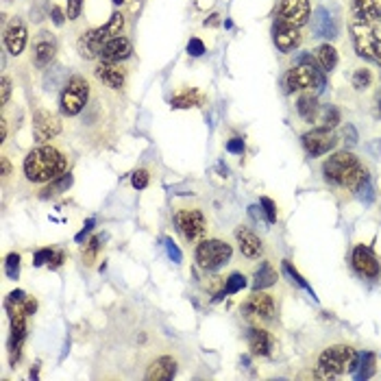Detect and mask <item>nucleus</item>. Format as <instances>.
<instances>
[{
  "label": "nucleus",
  "instance_id": "1",
  "mask_svg": "<svg viewBox=\"0 0 381 381\" xmlns=\"http://www.w3.org/2000/svg\"><path fill=\"white\" fill-rule=\"evenodd\" d=\"M322 174H324V181L329 186L344 188L351 194H357V190L371 181L366 166L349 151L334 153L322 163Z\"/></svg>",
  "mask_w": 381,
  "mask_h": 381
},
{
  "label": "nucleus",
  "instance_id": "2",
  "mask_svg": "<svg viewBox=\"0 0 381 381\" xmlns=\"http://www.w3.org/2000/svg\"><path fill=\"white\" fill-rule=\"evenodd\" d=\"M22 168H24V177L31 184H48V181L57 179L66 172L68 159L59 149L42 144V147L33 149L24 157Z\"/></svg>",
  "mask_w": 381,
  "mask_h": 381
},
{
  "label": "nucleus",
  "instance_id": "3",
  "mask_svg": "<svg viewBox=\"0 0 381 381\" xmlns=\"http://www.w3.org/2000/svg\"><path fill=\"white\" fill-rule=\"evenodd\" d=\"M349 33L355 52L361 59L381 66V22H349Z\"/></svg>",
  "mask_w": 381,
  "mask_h": 381
},
{
  "label": "nucleus",
  "instance_id": "4",
  "mask_svg": "<svg viewBox=\"0 0 381 381\" xmlns=\"http://www.w3.org/2000/svg\"><path fill=\"white\" fill-rule=\"evenodd\" d=\"M122 29H124V15L122 13H114L112 17L107 20V24L98 27V29H92L83 33L79 38V54L83 59H96L100 57V50L103 46L112 40V38H118V35H122Z\"/></svg>",
  "mask_w": 381,
  "mask_h": 381
},
{
  "label": "nucleus",
  "instance_id": "5",
  "mask_svg": "<svg viewBox=\"0 0 381 381\" xmlns=\"http://www.w3.org/2000/svg\"><path fill=\"white\" fill-rule=\"evenodd\" d=\"M355 349L349 344H334L324 349L316 361V377L318 379H336L344 373H349L351 361L355 357Z\"/></svg>",
  "mask_w": 381,
  "mask_h": 381
},
{
  "label": "nucleus",
  "instance_id": "6",
  "mask_svg": "<svg viewBox=\"0 0 381 381\" xmlns=\"http://www.w3.org/2000/svg\"><path fill=\"white\" fill-rule=\"evenodd\" d=\"M324 87V77L320 75V70L316 68V64L310 57H303V61L294 68L287 70L285 75V89L287 94H294V92H320Z\"/></svg>",
  "mask_w": 381,
  "mask_h": 381
},
{
  "label": "nucleus",
  "instance_id": "7",
  "mask_svg": "<svg viewBox=\"0 0 381 381\" xmlns=\"http://www.w3.org/2000/svg\"><path fill=\"white\" fill-rule=\"evenodd\" d=\"M233 248L231 244L223 242V240H201L196 246L194 257L203 270H218L225 264L231 262Z\"/></svg>",
  "mask_w": 381,
  "mask_h": 381
},
{
  "label": "nucleus",
  "instance_id": "8",
  "mask_svg": "<svg viewBox=\"0 0 381 381\" xmlns=\"http://www.w3.org/2000/svg\"><path fill=\"white\" fill-rule=\"evenodd\" d=\"M87 98H89V83L83 77H72L59 98L61 114L68 118L79 116L87 105Z\"/></svg>",
  "mask_w": 381,
  "mask_h": 381
},
{
  "label": "nucleus",
  "instance_id": "9",
  "mask_svg": "<svg viewBox=\"0 0 381 381\" xmlns=\"http://www.w3.org/2000/svg\"><path fill=\"white\" fill-rule=\"evenodd\" d=\"M174 225L188 242H201L207 233V218L201 209H181L174 214Z\"/></svg>",
  "mask_w": 381,
  "mask_h": 381
},
{
  "label": "nucleus",
  "instance_id": "10",
  "mask_svg": "<svg viewBox=\"0 0 381 381\" xmlns=\"http://www.w3.org/2000/svg\"><path fill=\"white\" fill-rule=\"evenodd\" d=\"M301 142L310 157H322L338 147V137H336L334 129H327V126H318V129L303 133Z\"/></svg>",
  "mask_w": 381,
  "mask_h": 381
},
{
  "label": "nucleus",
  "instance_id": "11",
  "mask_svg": "<svg viewBox=\"0 0 381 381\" xmlns=\"http://www.w3.org/2000/svg\"><path fill=\"white\" fill-rule=\"evenodd\" d=\"M312 17V3L310 0H281L277 9V20L294 24V27H305Z\"/></svg>",
  "mask_w": 381,
  "mask_h": 381
},
{
  "label": "nucleus",
  "instance_id": "12",
  "mask_svg": "<svg viewBox=\"0 0 381 381\" xmlns=\"http://www.w3.org/2000/svg\"><path fill=\"white\" fill-rule=\"evenodd\" d=\"M59 133H61V120L52 112L40 109V112L33 114V137L38 144H46L57 137Z\"/></svg>",
  "mask_w": 381,
  "mask_h": 381
},
{
  "label": "nucleus",
  "instance_id": "13",
  "mask_svg": "<svg viewBox=\"0 0 381 381\" xmlns=\"http://www.w3.org/2000/svg\"><path fill=\"white\" fill-rule=\"evenodd\" d=\"M351 264H353L357 275L364 277V279H379V275H381L379 260H377V255L373 253L371 246L357 244L351 253Z\"/></svg>",
  "mask_w": 381,
  "mask_h": 381
},
{
  "label": "nucleus",
  "instance_id": "14",
  "mask_svg": "<svg viewBox=\"0 0 381 381\" xmlns=\"http://www.w3.org/2000/svg\"><path fill=\"white\" fill-rule=\"evenodd\" d=\"M272 42H275L277 50L281 52H292L301 46L303 42V35H301V29L294 27V24H287V22H281V20H275V27H272Z\"/></svg>",
  "mask_w": 381,
  "mask_h": 381
},
{
  "label": "nucleus",
  "instance_id": "15",
  "mask_svg": "<svg viewBox=\"0 0 381 381\" xmlns=\"http://www.w3.org/2000/svg\"><path fill=\"white\" fill-rule=\"evenodd\" d=\"M244 312L251 314V316H257V318H275L277 314V305H275V299H272L270 294H266L264 290H255L248 301L244 303Z\"/></svg>",
  "mask_w": 381,
  "mask_h": 381
},
{
  "label": "nucleus",
  "instance_id": "16",
  "mask_svg": "<svg viewBox=\"0 0 381 381\" xmlns=\"http://www.w3.org/2000/svg\"><path fill=\"white\" fill-rule=\"evenodd\" d=\"M246 342H248V349L253 355H260V357H268L272 351H275V336H272L268 329H262V327H251L246 331Z\"/></svg>",
  "mask_w": 381,
  "mask_h": 381
},
{
  "label": "nucleus",
  "instance_id": "17",
  "mask_svg": "<svg viewBox=\"0 0 381 381\" xmlns=\"http://www.w3.org/2000/svg\"><path fill=\"white\" fill-rule=\"evenodd\" d=\"M27 44H29V31H27L24 22L15 17V20L5 31V46L13 54V57H20V54L24 52V48H27Z\"/></svg>",
  "mask_w": 381,
  "mask_h": 381
},
{
  "label": "nucleus",
  "instance_id": "18",
  "mask_svg": "<svg viewBox=\"0 0 381 381\" xmlns=\"http://www.w3.org/2000/svg\"><path fill=\"white\" fill-rule=\"evenodd\" d=\"M133 52V46L131 42L118 35V38H112L100 50V61H107V64H120L124 59H129Z\"/></svg>",
  "mask_w": 381,
  "mask_h": 381
},
{
  "label": "nucleus",
  "instance_id": "19",
  "mask_svg": "<svg viewBox=\"0 0 381 381\" xmlns=\"http://www.w3.org/2000/svg\"><path fill=\"white\" fill-rule=\"evenodd\" d=\"M54 54H57V42H54L48 33H40L38 40L33 42V61L38 68H46L52 64Z\"/></svg>",
  "mask_w": 381,
  "mask_h": 381
},
{
  "label": "nucleus",
  "instance_id": "20",
  "mask_svg": "<svg viewBox=\"0 0 381 381\" xmlns=\"http://www.w3.org/2000/svg\"><path fill=\"white\" fill-rule=\"evenodd\" d=\"M351 20L381 22V0H351Z\"/></svg>",
  "mask_w": 381,
  "mask_h": 381
},
{
  "label": "nucleus",
  "instance_id": "21",
  "mask_svg": "<svg viewBox=\"0 0 381 381\" xmlns=\"http://www.w3.org/2000/svg\"><path fill=\"white\" fill-rule=\"evenodd\" d=\"M235 240H238L240 253H242L246 260H257L262 255V251H264L262 240L251 229L238 227V229H235Z\"/></svg>",
  "mask_w": 381,
  "mask_h": 381
},
{
  "label": "nucleus",
  "instance_id": "22",
  "mask_svg": "<svg viewBox=\"0 0 381 381\" xmlns=\"http://www.w3.org/2000/svg\"><path fill=\"white\" fill-rule=\"evenodd\" d=\"M174 375H177V359L170 355H161L149 366L144 379L147 381H170V379H174Z\"/></svg>",
  "mask_w": 381,
  "mask_h": 381
},
{
  "label": "nucleus",
  "instance_id": "23",
  "mask_svg": "<svg viewBox=\"0 0 381 381\" xmlns=\"http://www.w3.org/2000/svg\"><path fill=\"white\" fill-rule=\"evenodd\" d=\"M96 79L100 83H105L107 87H112V89H120L124 85V79H126V72L120 64H107L103 61L96 70Z\"/></svg>",
  "mask_w": 381,
  "mask_h": 381
},
{
  "label": "nucleus",
  "instance_id": "24",
  "mask_svg": "<svg viewBox=\"0 0 381 381\" xmlns=\"http://www.w3.org/2000/svg\"><path fill=\"white\" fill-rule=\"evenodd\" d=\"M312 33L316 35V38H324V40L336 38V24L331 20V13L324 7H318L312 13Z\"/></svg>",
  "mask_w": 381,
  "mask_h": 381
},
{
  "label": "nucleus",
  "instance_id": "25",
  "mask_svg": "<svg viewBox=\"0 0 381 381\" xmlns=\"http://www.w3.org/2000/svg\"><path fill=\"white\" fill-rule=\"evenodd\" d=\"M38 310V301L33 297H27L22 290H15L7 297V312L9 314H24V316H31Z\"/></svg>",
  "mask_w": 381,
  "mask_h": 381
},
{
  "label": "nucleus",
  "instance_id": "26",
  "mask_svg": "<svg viewBox=\"0 0 381 381\" xmlns=\"http://www.w3.org/2000/svg\"><path fill=\"white\" fill-rule=\"evenodd\" d=\"M297 112H299V116L305 120V122H316V118H318V112H320V105H318V98H316V94H312V92H303L301 96H299V100H297Z\"/></svg>",
  "mask_w": 381,
  "mask_h": 381
},
{
  "label": "nucleus",
  "instance_id": "27",
  "mask_svg": "<svg viewBox=\"0 0 381 381\" xmlns=\"http://www.w3.org/2000/svg\"><path fill=\"white\" fill-rule=\"evenodd\" d=\"M205 103V96L198 92V89H186V92L177 94L170 105L172 109H192V107H201Z\"/></svg>",
  "mask_w": 381,
  "mask_h": 381
},
{
  "label": "nucleus",
  "instance_id": "28",
  "mask_svg": "<svg viewBox=\"0 0 381 381\" xmlns=\"http://www.w3.org/2000/svg\"><path fill=\"white\" fill-rule=\"evenodd\" d=\"M316 64L322 68V72H334L338 66V50L331 44H320L316 48Z\"/></svg>",
  "mask_w": 381,
  "mask_h": 381
},
{
  "label": "nucleus",
  "instance_id": "29",
  "mask_svg": "<svg viewBox=\"0 0 381 381\" xmlns=\"http://www.w3.org/2000/svg\"><path fill=\"white\" fill-rule=\"evenodd\" d=\"M277 283V270L272 268L268 262H262V266L255 272V279H253V287L255 290H266L270 285Z\"/></svg>",
  "mask_w": 381,
  "mask_h": 381
},
{
  "label": "nucleus",
  "instance_id": "30",
  "mask_svg": "<svg viewBox=\"0 0 381 381\" xmlns=\"http://www.w3.org/2000/svg\"><path fill=\"white\" fill-rule=\"evenodd\" d=\"M72 186V174L68 172H64L61 177H57V179H52V181H48V186L42 190V198H52V196H57V194H64V192H68V188Z\"/></svg>",
  "mask_w": 381,
  "mask_h": 381
},
{
  "label": "nucleus",
  "instance_id": "31",
  "mask_svg": "<svg viewBox=\"0 0 381 381\" xmlns=\"http://www.w3.org/2000/svg\"><path fill=\"white\" fill-rule=\"evenodd\" d=\"M375 364H377L375 353H371V351L359 353V361H357V368H355L353 377L355 379H371L375 373Z\"/></svg>",
  "mask_w": 381,
  "mask_h": 381
},
{
  "label": "nucleus",
  "instance_id": "32",
  "mask_svg": "<svg viewBox=\"0 0 381 381\" xmlns=\"http://www.w3.org/2000/svg\"><path fill=\"white\" fill-rule=\"evenodd\" d=\"M351 83H353V87L357 89V92H364V89H368L371 83H373V72L368 68H357L353 72V77H351Z\"/></svg>",
  "mask_w": 381,
  "mask_h": 381
},
{
  "label": "nucleus",
  "instance_id": "33",
  "mask_svg": "<svg viewBox=\"0 0 381 381\" xmlns=\"http://www.w3.org/2000/svg\"><path fill=\"white\" fill-rule=\"evenodd\" d=\"M244 287H246V277L240 275V272H233V275L225 281V290H223V292H225L227 297H231V294L242 292Z\"/></svg>",
  "mask_w": 381,
  "mask_h": 381
},
{
  "label": "nucleus",
  "instance_id": "34",
  "mask_svg": "<svg viewBox=\"0 0 381 381\" xmlns=\"http://www.w3.org/2000/svg\"><path fill=\"white\" fill-rule=\"evenodd\" d=\"M283 270H285V275H287L290 279H292L297 285H301L303 290H307V292H310V294L314 297V290H312V285H310V283H307V281L301 277V272H299V270L292 266V262H287V260H285V262H283ZM314 299H316V297H314Z\"/></svg>",
  "mask_w": 381,
  "mask_h": 381
},
{
  "label": "nucleus",
  "instance_id": "35",
  "mask_svg": "<svg viewBox=\"0 0 381 381\" xmlns=\"http://www.w3.org/2000/svg\"><path fill=\"white\" fill-rule=\"evenodd\" d=\"M100 242H103L100 235H94V238H89L85 242V246H83V260H85V264H92L96 260L98 251H100Z\"/></svg>",
  "mask_w": 381,
  "mask_h": 381
},
{
  "label": "nucleus",
  "instance_id": "36",
  "mask_svg": "<svg viewBox=\"0 0 381 381\" xmlns=\"http://www.w3.org/2000/svg\"><path fill=\"white\" fill-rule=\"evenodd\" d=\"M5 272L9 279H17L20 277V255L17 253H9L5 260Z\"/></svg>",
  "mask_w": 381,
  "mask_h": 381
},
{
  "label": "nucleus",
  "instance_id": "37",
  "mask_svg": "<svg viewBox=\"0 0 381 381\" xmlns=\"http://www.w3.org/2000/svg\"><path fill=\"white\" fill-rule=\"evenodd\" d=\"M260 207H262V211H264V216H266V221L272 225V223H277V205H275V201L272 198H268V196H264L262 201H260Z\"/></svg>",
  "mask_w": 381,
  "mask_h": 381
},
{
  "label": "nucleus",
  "instance_id": "38",
  "mask_svg": "<svg viewBox=\"0 0 381 381\" xmlns=\"http://www.w3.org/2000/svg\"><path fill=\"white\" fill-rule=\"evenodd\" d=\"M338 122H340V112L336 107H327L324 114H322V126L334 129V126H338Z\"/></svg>",
  "mask_w": 381,
  "mask_h": 381
},
{
  "label": "nucleus",
  "instance_id": "39",
  "mask_svg": "<svg viewBox=\"0 0 381 381\" xmlns=\"http://www.w3.org/2000/svg\"><path fill=\"white\" fill-rule=\"evenodd\" d=\"M357 198L364 205H371L373 203V198H375V190H373V181H368V184H364L359 190H357V194H355Z\"/></svg>",
  "mask_w": 381,
  "mask_h": 381
},
{
  "label": "nucleus",
  "instance_id": "40",
  "mask_svg": "<svg viewBox=\"0 0 381 381\" xmlns=\"http://www.w3.org/2000/svg\"><path fill=\"white\" fill-rule=\"evenodd\" d=\"M83 3H85V0H68V7H66L68 20H77V17L81 15V11H83Z\"/></svg>",
  "mask_w": 381,
  "mask_h": 381
},
{
  "label": "nucleus",
  "instance_id": "41",
  "mask_svg": "<svg viewBox=\"0 0 381 381\" xmlns=\"http://www.w3.org/2000/svg\"><path fill=\"white\" fill-rule=\"evenodd\" d=\"M131 186L135 190H144V188H147L149 186V172L147 170H135L131 174Z\"/></svg>",
  "mask_w": 381,
  "mask_h": 381
},
{
  "label": "nucleus",
  "instance_id": "42",
  "mask_svg": "<svg viewBox=\"0 0 381 381\" xmlns=\"http://www.w3.org/2000/svg\"><path fill=\"white\" fill-rule=\"evenodd\" d=\"M9 96H11V79L3 77V81H0V105L5 107L9 103Z\"/></svg>",
  "mask_w": 381,
  "mask_h": 381
},
{
  "label": "nucleus",
  "instance_id": "43",
  "mask_svg": "<svg viewBox=\"0 0 381 381\" xmlns=\"http://www.w3.org/2000/svg\"><path fill=\"white\" fill-rule=\"evenodd\" d=\"M188 54H192V57H201V54H205V44L198 38H192L188 42Z\"/></svg>",
  "mask_w": 381,
  "mask_h": 381
},
{
  "label": "nucleus",
  "instance_id": "44",
  "mask_svg": "<svg viewBox=\"0 0 381 381\" xmlns=\"http://www.w3.org/2000/svg\"><path fill=\"white\" fill-rule=\"evenodd\" d=\"M163 244H166V251H168V257L174 262V264H179L181 260H184V255H181V251H179V246L170 240V238H166L163 240Z\"/></svg>",
  "mask_w": 381,
  "mask_h": 381
},
{
  "label": "nucleus",
  "instance_id": "45",
  "mask_svg": "<svg viewBox=\"0 0 381 381\" xmlns=\"http://www.w3.org/2000/svg\"><path fill=\"white\" fill-rule=\"evenodd\" d=\"M52 248H40L38 253H35V257H33V264L35 266H44V264H48L50 262V257H52Z\"/></svg>",
  "mask_w": 381,
  "mask_h": 381
},
{
  "label": "nucleus",
  "instance_id": "46",
  "mask_svg": "<svg viewBox=\"0 0 381 381\" xmlns=\"http://www.w3.org/2000/svg\"><path fill=\"white\" fill-rule=\"evenodd\" d=\"M227 151L233 153V155H242V153H244V140H240V137L229 140V142H227Z\"/></svg>",
  "mask_w": 381,
  "mask_h": 381
},
{
  "label": "nucleus",
  "instance_id": "47",
  "mask_svg": "<svg viewBox=\"0 0 381 381\" xmlns=\"http://www.w3.org/2000/svg\"><path fill=\"white\" fill-rule=\"evenodd\" d=\"M64 260H66L64 251H54V253H52V257H50V262H48V268H50V270H57V268H61Z\"/></svg>",
  "mask_w": 381,
  "mask_h": 381
},
{
  "label": "nucleus",
  "instance_id": "48",
  "mask_svg": "<svg viewBox=\"0 0 381 381\" xmlns=\"http://www.w3.org/2000/svg\"><path fill=\"white\" fill-rule=\"evenodd\" d=\"M92 229H94V218H89V221L85 223V227L77 233V242H83V240H85V235L92 233Z\"/></svg>",
  "mask_w": 381,
  "mask_h": 381
},
{
  "label": "nucleus",
  "instance_id": "49",
  "mask_svg": "<svg viewBox=\"0 0 381 381\" xmlns=\"http://www.w3.org/2000/svg\"><path fill=\"white\" fill-rule=\"evenodd\" d=\"M66 17H68V15H66L59 7H52V22H54V24L61 27V24L66 22Z\"/></svg>",
  "mask_w": 381,
  "mask_h": 381
},
{
  "label": "nucleus",
  "instance_id": "50",
  "mask_svg": "<svg viewBox=\"0 0 381 381\" xmlns=\"http://www.w3.org/2000/svg\"><path fill=\"white\" fill-rule=\"evenodd\" d=\"M0 168H3V179H7L9 174H11V163H9V159L7 157H0Z\"/></svg>",
  "mask_w": 381,
  "mask_h": 381
},
{
  "label": "nucleus",
  "instance_id": "51",
  "mask_svg": "<svg viewBox=\"0 0 381 381\" xmlns=\"http://www.w3.org/2000/svg\"><path fill=\"white\" fill-rule=\"evenodd\" d=\"M7 140V120L3 118L0 120V142H5Z\"/></svg>",
  "mask_w": 381,
  "mask_h": 381
},
{
  "label": "nucleus",
  "instance_id": "52",
  "mask_svg": "<svg viewBox=\"0 0 381 381\" xmlns=\"http://www.w3.org/2000/svg\"><path fill=\"white\" fill-rule=\"evenodd\" d=\"M207 24H209V27H216V24H218V15H216V13L209 15V20H205V27H207Z\"/></svg>",
  "mask_w": 381,
  "mask_h": 381
},
{
  "label": "nucleus",
  "instance_id": "53",
  "mask_svg": "<svg viewBox=\"0 0 381 381\" xmlns=\"http://www.w3.org/2000/svg\"><path fill=\"white\" fill-rule=\"evenodd\" d=\"M124 3V0H114V5H122Z\"/></svg>",
  "mask_w": 381,
  "mask_h": 381
},
{
  "label": "nucleus",
  "instance_id": "54",
  "mask_svg": "<svg viewBox=\"0 0 381 381\" xmlns=\"http://www.w3.org/2000/svg\"><path fill=\"white\" fill-rule=\"evenodd\" d=\"M379 116H381V98H379Z\"/></svg>",
  "mask_w": 381,
  "mask_h": 381
},
{
  "label": "nucleus",
  "instance_id": "55",
  "mask_svg": "<svg viewBox=\"0 0 381 381\" xmlns=\"http://www.w3.org/2000/svg\"><path fill=\"white\" fill-rule=\"evenodd\" d=\"M379 149H381V140H379Z\"/></svg>",
  "mask_w": 381,
  "mask_h": 381
}]
</instances>
